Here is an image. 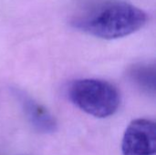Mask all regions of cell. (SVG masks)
<instances>
[{"instance_id":"4","label":"cell","mask_w":156,"mask_h":155,"mask_svg":"<svg viewBox=\"0 0 156 155\" xmlns=\"http://www.w3.org/2000/svg\"><path fill=\"white\" fill-rule=\"evenodd\" d=\"M13 94L18 100L25 116L34 130L42 134L56 132L58 122L47 108L21 90L14 89Z\"/></svg>"},{"instance_id":"3","label":"cell","mask_w":156,"mask_h":155,"mask_svg":"<svg viewBox=\"0 0 156 155\" xmlns=\"http://www.w3.org/2000/svg\"><path fill=\"white\" fill-rule=\"evenodd\" d=\"M155 151V122L148 119L133 121L126 128L122 137V154L154 155Z\"/></svg>"},{"instance_id":"2","label":"cell","mask_w":156,"mask_h":155,"mask_svg":"<svg viewBox=\"0 0 156 155\" xmlns=\"http://www.w3.org/2000/svg\"><path fill=\"white\" fill-rule=\"evenodd\" d=\"M68 95L72 103L82 111L101 119L113 115L121 103L116 87L97 79L74 80L68 89Z\"/></svg>"},{"instance_id":"5","label":"cell","mask_w":156,"mask_h":155,"mask_svg":"<svg viewBox=\"0 0 156 155\" xmlns=\"http://www.w3.org/2000/svg\"><path fill=\"white\" fill-rule=\"evenodd\" d=\"M130 79L144 92L154 96L155 94V67L154 65L140 63L130 68Z\"/></svg>"},{"instance_id":"1","label":"cell","mask_w":156,"mask_h":155,"mask_svg":"<svg viewBox=\"0 0 156 155\" xmlns=\"http://www.w3.org/2000/svg\"><path fill=\"white\" fill-rule=\"evenodd\" d=\"M147 14L121 1L103 4L74 22L75 27L102 39H116L133 34L147 22Z\"/></svg>"}]
</instances>
